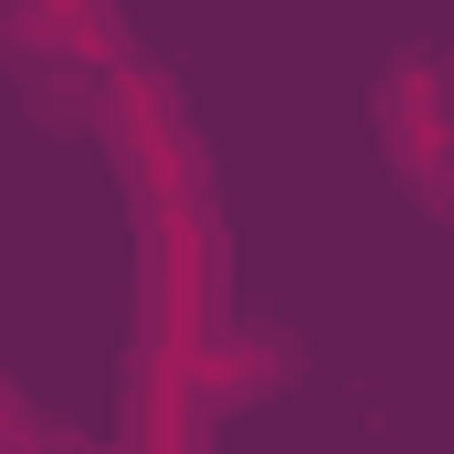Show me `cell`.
I'll list each match as a JSON object with an SVG mask.
<instances>
[{"instance_id": "obj_1", "label": "cell", "mask_w": 454, "mask_h": 454, "mask_svg": "<svg viewBox=\"0 0 454 454\" xmlns=\"http://www.w3.org/2000/svg\"><path fill=\"white\" fill-rule=\"evenodd\" d=\"M380 148L423 201L454 180V53H402L380 74Z\"/></svg>"}, {"instance_id": "obj_2", "label": "cell", "mask_w": 454, "mask_h": 454, "mask_svg": "<svg viewBox=\"0 0 454 454\" xmlns=\"http://www.w3.org/2000/svg\"><path fill=\"white\" fill-rule=\"evenodd\" d=\"M96 127H106V159L127 169V191H137L148 212H169V201H201V148H191V127L159 106L148 85H116Z\"/></svg>"}]
</instances>
